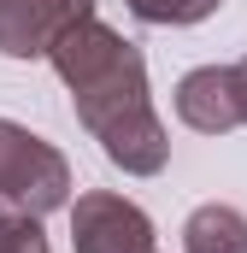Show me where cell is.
Masks as SVG:
<instances>
[{
	"label": "cell",
	"mask_w": 247,
	"mask_h": 253,
	"mask_svg": "<svg viewBox=\"0 0 247 253\" xmlns=\"http://www.w3.org/2000/svg\"><path fill=\"white\" fill-rule=\"evenodd\" d=\"M47 59L71 88L77 124L100 141V153L112 165H124L129 177L165 171L171 135H165L153 100H147V65L118 30H106L100 18H82L77 30L59 36V47Z\"/></svg>",
	"instance_id": "1"
},
{
	"label": "cell",
	"mask_w": 247,
	"mask_h": 253,
	"mask_svg": "<svg viewBox=\"0 0 247 253\" xmlns=\"http://www.w3.org/2000/svg\"><path fill=\"white\" fill-rule=\"evenodd\" d=\"M0 200L12 212L47 218L71 200V165L59 147H47L41 135H30L24 124L0 118Z\"/></svg>",
	"instance_id": "2"
},
{
	"label": "cell",
	"mask_w": 247,
	"mask_h": 253,
	"mask_svg": "<svg viewBox=\"0 0 247 253\" xmlns=\"http://www.w3.org/2000/svg\"><path fill=\"white\" fill-rule=\"evenodd\" d=\"M71 248L77 253H153V218L124 194L88 189L71 206Z\"/></svg>",
	"instance_id": "3"
},
{
	"label": "cell",
	"mask_w": 247,
	"mask_h": 253,
	"mask_svg": "<svg viewBox=\"0 0 247 253\" xmlns=\"http://www.w3.org/2000/svg\"><path fill=\"white\" fill-rule=\"evenodd\" d=\"M94 18V0H0V53L6 59H47L65 30Z\"/></svg>",
	"instance_id": "4"
},
{
	"label": "cell",
	"mask_w": 247,
	"mask_h": 253,
	"mask_svg": "<svg viewBox=\"0 0 247 253\" xmlns=\"http://www.w3.org/2000/svg\"><path fill=\"white\" fill-rule=\"evenodd\" d=\"M177 118L200 135H224L247 124V88L242 65H200L177 83Z\"/></svg>",
	"instance_id": "5"
},
{
	"label": "cell",
	"mask_w": 247,
	"mask_h": 253,
	"mask_svg": "<svg viewBox=\"0 0 247 253\" xmlns=\"http://www.w3.org/2000/svg\"><path fill=\"white\" fill-rule=\"evenodd\" d=\"M183 253H247V212L206 200L183 224Z\"/></svg>",
	"instance_id": "6"
},
{
	"label": "cell",
	"mask_w": 247,
	"mask_h": 253,
	"mask_svg": "<svg viewBox=\"0 0 247 253\" xmlns=\"http://www.w3.org/2000/svg\"><path fill=\"white\" fill-rule=\"evenodd\" d=\"M141 24H200V18H212L224 0H124Z\"/></svg>",
	"instance_id": "7"
},
{
	"label": "cell",
	"mask_w": 247,
	"mask_h": 253,
	"mask_svg": "<svg viewBox=\"0 0 247 253\" xmlns=\"http://www.w3.org/2000/svg\"><path fill=\"white\" fill-rule=\"evenodd\" d=\"M0 253H47L41 218H30V212H12V206L0 200Z\"/></svg>",
	"instance_id": "8"
},
{
	"label": "cell",
	"mask_w": 247,
	"mask_h": 253,
	"mask_svg": "<svg viewBox=\"0 0 247 253\" xmlns=\"http://www.w3.org/2000/svg\"><path fill=\"white\" fill-rule=\"evenodd\" d=\"M242 88H247V59H242Z\"/></svg>",
	"instance_id": "9"
}]
</instances>
